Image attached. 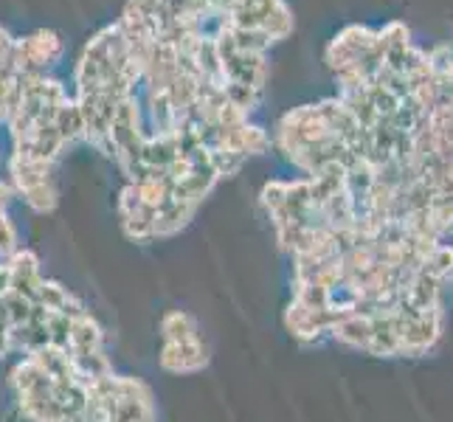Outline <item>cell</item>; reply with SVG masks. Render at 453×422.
<instances>
[{"label": "cell", "instance_id": "7a4b0ae2", "mask_svg": "<svg viewBox=\"0 0 453 422\" xmlns=\"http://www.w3.org/2000/svg\"><path fill=\"white\" fill-rule=\"evenodd\" d=\"M62 57V40L54 31H35V35L14 40L9 62L18 73L26 76H45V71L54 68Z\"/></svg>", "mask_w": 453, "mask_h": 422}, {"label": "cell", "instance_id": "7c38bea8", "mask_svg": "<svg viewBox=\"0 0 453 422\" xmlns=\"http://www.w3.org/2000/svg\"><path fill=\"white\" fill-rule=\"evenodd\" d=\"M200 330H197V321L189 316V312L183 310H172L161 318V338L164 343H178V341H189V338H197Z\"/></svg>", "mask_w": 453, "mask_h": 422}, {"label": "cell", "instance_id": "6da1fadb", "mask_svg": "<svg viewBox=\"0 0 453 422\" xmlns=\"http://www.w3.org/2000/svg\"><path fill=\"white\" fill-rule=\"evenodd\" d=\"M9 175L18 192L37 214H49L57 209V183H54V164L37 158H20L12 155Z\"/></svg>", "mask_w": 453, "mask_h": 422}, {"label": "cell", "instance_id": "4fadbf2b", "mask_svg": "<svg viewBox=\"0 0 453 422\" xmlns=\"http://www.w3.org/2000/svg\"><path fill=\"white\" fill-rule=\"evenodd\" d=\"M226 90V99L228 104H234L242 116H248L251 111H257L259 102H262V93L254 90V88H248V85H237V82H226L223 85Z\"/></svg>", "mask_w": 453, "mask_h": 422}, {"label": "cell", "instance_id": "9c48e42d", "mask_svg": "<svg viewBox=\"0 0 453 422\" xmlns=\"http://www.w3.org/2000/svg\"><path fill=\"white\" fill-rule=\"evenodd\" d=\"M102 324L90 316L85 310L82 316H76L71 321V343H68V352H93V349H102Z\"/></svg>", "mask_w": 453, "mask_h": 422}, {"label": "cell", "instance_id": "d6986e66", "mask_svg": "<svg viewBox=\"0 0 453 422\" xmlns=\"http://www.w3.org/2000/svg\"><path fill=\"white\" fill-rule=\"evenodd\" d=\"M4 302V299H0ZM12 349V326L4 316V307H0V357H4L6 352Z\"/></svg>", "mask_w": 453, "mask_h": 422}, {"label": "cell", "instance_id": "ac0fdd59", "mask_svg": "<svg viewBox=\"0 0 453 422\" xmlns=\"http://www.w3.org/2000/svg\"><path fill=\"white\" fill-rule=\"evenodd\" d=\"M18 251V231L9 223L6 211H0V257H12Z\"/></svg>", "mask_w": 453, "mask_h": 422}, {"label": "cell", "instance_id": "52a82bcc", "mask_svg": "<svg viewBox=\"0 0 453 422\" xmlns=\"http://www.w3.org/2000/svg\"><path fill=\"white\" fill-rule=\"evenodd\" d=\"M6 265H9V279H12L9 293L23 295V299L35 302L37 290H40V281H42L37 254L35 251H14Z\"/></svg>", "mask_w": 453, "mask_h": 422}, {"label": "cell", "instance_id": "2e32d148", "mask_svg": "<svg viewBox=\"0 0 453 422\" xmlns=\"http://www.w3.org/2000/svg\"><path fill=\"white\" fill-rule=\"evenodd\" d=\"M423 271L436 276L440 281H445L448 276H453V248L450 245H436L431 257L426 259L423 265Z\"/></svg>", "mask_w": 453, "mask_h": 422}, {"label": "cell", "instance_id": "8fae6325", "mask_svg": "<svg viewBox=\"0 0 453 422\" xmlns=\"http://www.w3.org/2000/svg\"><path fill=\"white\" fill-rule=\"evenodd\" d=\"M54 130L59 133L62 144H65V147L73 144V141L85 138V121H82V113H80V104H76L73 99L62 102V107L54 116Z\"/></svg>", "mask_w": 453, "mask_h": 422}, {"label": "cell", "instance_id": "5b68a950", "mask_svg": "<svg viewBox=\"0 0 453 422\" xmlns=\"http://www.w3.org/2000/svg\"><path fill=\"white\" fill-rule=\"evenodd\" d=\"M119 217L121 228L130 240L147 242L155 240V209H150L147 203L138 195V186L127 183L119 195Z\"/></svg>", "mask_w": 453, "mask_h": 422}, {"label": "cell", "instance_id": "ffe728a7", "mask_svg": "<svg viewBox=\"0 0 453 422\" xmlns=\"http://www.w3.org/2000/svg\"><path fill=\"white\" fill-rule=\"evenodd\" d=\"M12 197H14V186H9V183L0 180V211H6V206L12 203Z\"/></svg>", "mask_w": 453, "mask_h": 422}, {"label": "cell", "instance_id": "30bf717a", "mask_svg": "<svg viewBox=\"0 0 453 422\" xmlns=\"http://www.w3.org/2000/svg\"><path fill=\"white\" fill-rule=\"evenodd\" d=\"M330 335L341 343H347V347H355V349H366L369 347V338H372V318L369 316H343L341 321L333 324Z\"/></svg>", "mask_w": 453, "mask_h": 422}, {"label": "cell", "instance_id": "9a60e30c", "mask_svg": "<svg viewBox=\"0 0 453 422\" xmlns=\"http://www.w3.org/2000/svg\"><path fill=\"white\" fill-rule=\"evenodd\" d=\"M209 158H211V169H214V175L217 178H231V175H237V172L242 169V164L248 161L245 155L240 152H234V150H211L209 152Z\"/></svg>", "mask_w": 453, "mask_h": 422}, {"label": "cell", "instance_id": "e0dca14e", "mask_svg": "<svg viewBox=\"0 0 453 422\" xmlns=\"http://www.w3.org/2000/svg\"><path fill=\"white\" fill-rule=\"evenodd\" d=\"M285 195H288V183L285 180H271L265 183L262 189V206L268 209V214H276L285 206Z\"/></svg>", "mask_w": 453, "mask_h": 422}, {"label": "cell", "instance_id": "8992f818", "mask_svg": "<svg viewBox=\"0 0 453 422\" xmlns=\"http://www.w3.org/2000/svg\"><path fill=\"white\" fill-rule=\"evenodd\" d=\"M161 369L172 374H195L200 369L209 366V347L203 343V338H189V341H178V343H164L161 347Z\"/></svg>", "mask_w": 453, "mask_h": 422}, {"label": "cell", "instance_id": "44dd1931", "mask_svg": "<svg viewBox=\"0 0 453 422\" xmlns=\"http://www.w3.org/2000/svg\"><path fill=\"white\" fill-rule=\"evenodd\" d=\"M9 285H12V279H9V265H0V299L9 293Z\"/></svg>", "mask_w": 453, "mask_h": 422}, {"label": "cell", "instance_id": "277c9868", "mask_svg": "<svg viewBox=\"0 0 453 422\" xmlns=\"http://www.w3.org/2000/svg\"><path fill=\"white\" fill-rule=\"evenodd\" d=\"M374 37H378V31H369L366 26H347L330 45H326V54H324L326 65L335 73L355 68L357 59L374 49Z\"/></svg>", "mask_w": 453, "mask_h": 422}, {"label": "cell", "instance_id": "5bb4252c", "mask_svg": "<svg viewBox=\"0 0 453 422\" xmlns=\"http://www.w3.org/2000/svg\"><path fill=\"white\" fill-rule=\"evenodd\" d=\"M262 31L271 37V42L285 40V37L290 35V31H293V14H290V9L282 4V0H279L276 9L268 14V20L262 23Z\"/></svg>", "mask_w": 453, "mask_h": 422}, {"label": "cell", "instance_id": "3957f363", "mask_svg": "<svg viewBox=\"0 0 453 422\" xmlns=\"http://www.w3.org/2000/svg\"><path fill=\"white\" fill-rule=\"evenodd\" d=\"M400 333V355H423L436 347L442 335V307L428 312H405L395 307Z\"/></svg>", "mask_w": 453, "mask_h": 422}, {"label": "cell", "instance_id": "ba28073f", "mask_svg": "<svg viewBox=\"0 0 453 422\" xmlns=\"http://www.w3.org/2000/svg\"><path fill=\"white\" fill-rule=\"evenodd\" d=\"M197 206H192V203H183L169 195L161 206L155 209V237H175V234H180L189 226Z\"/></svg>", "mask_w": 453, "mask_h": 422}]
</instances>
